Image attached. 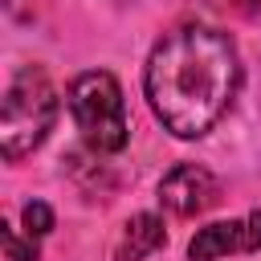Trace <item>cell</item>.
<instances>
[{
    "mask_svg": "<svg viewBox=\"0 0 261 261\" xmlns=\"http://www.w3.org/2000/svg\"><path fill=\"white\" fill-rule=\"evenodd\" d=\"M143 90L151 114L175 139L208 135L241 90V57L228 33L208 24H184L155 41Z\"/></svg>",
    "mask_w": 261,
    "mask_h": 261,
    "instance_id": "cell-1",
    "label": "cell"
},
{
    "mask_svg": "<svg viewBox=\"0 0 261 261\" xmlns=\"http://www.w3.org/2000/svg\"><path fill=\"white\" fill-rule=\"evenodd\" d=\"M57 122V90L41 65H20L0 98V151L4 159H20L45 143Z\"/></svg>",
    "mask_w": 261,
    "mask_h": 261,
    "instance_id": "cell-2",
    "label": "cell"
},
{
    "mask_svg": "<svg viewBox=\"0 0 261 261\" xmlns=\"http://www.w3.org/2000/svg\"><path fill=\"white\" fill-rule=\"evenodd\" d=\"M69 114H73L86 147L98 155H114L130 139L122 86L106 69H86L69 82Z\"/></svg>",
    "mask_w": 261,
    "mask_h": 261,
    "instance_id": "cell-3",
    "label": "cell"
},
{
    "mask_svg": "<svg viewBox=\"0 0 261 261\" xmlns=\"http://www.w3.org/2000/svg\"><path fill=\"white\" fill-rule=\"evenodd\" d=\"M220 200V179L200 163H179L159 179V204L171 216H200Z\"/></svg>",
    "mask_w": 261,
    "mask_h": 261,
    "instance_id": "cell-4",
    "label": "cell"
},
{
    "mask_svg": "<svg viewBox=\"0 0 261 261\" xmlns=\"http://www.w3.org/2000/svg\"><path fill=\"white\" fill-rule=\"evenodd\" d=\"M232 253H261V212L204 224L188 245V261H224Z\"/></svg>",
    "mask_w": 261,
    "mask_h": 261,
    "instance_id": "cell-5",
    "label": "cell"
},
{
    "mask_svg": "<svg viewBox=\"0 0 261 261\" xmlns=\"http://www.w3.org/2000/svg\"><path fill=\"white\" fill-rule=\"evenodd\" d=\"M163 241H167L163 220H159L155 212H139V216H130V220L122 224L118 261H143V257H151V253H155Z\"/></svg>",
    "mask_w": 261,
    "mask_h": 261,
    "instance_id": "cell-6",
    "label": "cell"
},
{
    "mask_svg": "<svg viewBox=\"0 0 261 261\" xmlns=\"http://www.w3.org/2000/svg\"><path fill=\"white\" fill-rule=\"evenodd\" d=\"M20 220H24V232H29L33 241L49 237V232H53V224H57V216H53V208H49L45 200H29V204L20 208Z\"/></svg>",
    "mask_w": 261,
    "mask_h": 261,
    "instance_id": "cell-7",
    "label": "cell"
},
{
    "mask_svg": "<svg viewBox=\"0 0 261 261\" xmlns=\"http://www.w3.org/2000/svg\"><path fill=\"white\" fill-rule=\"evenodd\" d=\"M0 241H4L8 261H37V241H33V237H29V241H20L12 224H0Z\"/></svg>",
    "mask_w": 261,
    "mask_h": 261,
    "instance_id": "cell-8",
    "label": "cell"
}]
</instances>
